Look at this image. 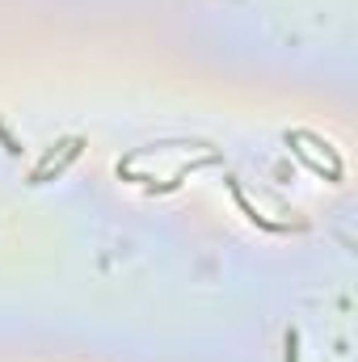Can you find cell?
<instances>
[{"label": "cell", "mask_w": 358, "mask_h": 362, "mask_svg": "<svg viewBox=\"0 0 358 362\" xmlns=\"http://www.w3.org/2000/svg\"><path fill=\"white\" fill-rule=\"evenodd\" d=\"M0 144H4V152H8V156H21V144L8 135V127H4V122H0Z\"/></svg>", "instance_id": "cell-1"}, {"label": "cell", "mask_w": 358, "mask_h": 362, "mask_svg": "<svg viewBox=\"0 0 358 362\" xmlns=\"http://www.w3.org/2000/svg\"><path fill=\"white\" fill-rule=\"evenodd\" d=\"M287 362H299V333H287Z\"/></svg>", "instance_id": "cell-2"}]
</instances>
